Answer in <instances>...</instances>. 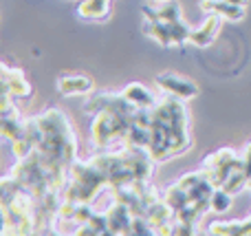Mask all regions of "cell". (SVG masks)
Returning <instances> with one entry per match:
<instances>
[{
    "label": "cell",
    "instance_id": "cell-13",
    "mask_svg": "<svg viewBox=\"0 0 251 236\" xmlns=\"http://www.w3.org/2000/svg\"><path fill=\"white\" fill-rule=\"evenodd\" d=\"M223 188H225L229 194H238V192H243L245 188H249V177L245 175V170L240 168V170L231 172L229 179L223 184Z\"/></svg>",
    "mask_w": 251,
    "mask_h": 236
},
{
    "label": "cell",
    "instance_id": "cell-2",
    "mask_svg": "<svg viewBox=\"0 0 251 236\" xmlns=\"http://www.w3.org/2000/svg\"><path fill=\"white\" fill-rule=\"evenodd\" d=\"M156 84H159V88H163L168 95L176 97V100H183V102L199 95V86H196L192 79L181 78V75H176V73L156 75Z\"/></svg>",
    "mask_w": 251,
    "mask_h": 236
},
{
    "label": "cell",
    "instance_id": "cell-16",
    "mask_svg": "<svg viewBox=\"0 0 251 236\" xmlns=\"http://www.w3.org/2000/svg\"><path fill=\"white\" fill-rule=\"evenodd\" d=\"M231 2H236V4H247V0H231Z\"/></svg>",
    "mask_w": 251,
    "mask_h": 236
},
{
    "label": "cell",
    "instance_id": "cell-5",
    "mask_svg": "<svg viewBox=\"0 0 251 236\" xmlns=\"http://www.w3.org/2000/svg\"><path fill=\"white\" fill-rule=\"evenodd\" d=\"M201 7H203L205 13H216L223 20L238 22L247 16V7H245V4H236V2H231V0H203Z\"/></svg>",
    "mask_w": 251,
    "mask_h": 236
},
{
    "label": "cell",
    "instance_id": "cell-11",
    "mask_svg": "<svg viewBox=\"0 0 251 236\" xmlns=\"http://www.w3.org/2000/svg\"><path fill=\"white\" fill-rule=\"evenodd\" d=\"M77 13L88 20H104L110 13V0H82Z\"/></svg>",
    "mask_w": 251,
    "mask_h": 236
},
{
    "label": "cell",
    "instance_id": "cell-8",
    "mask_svg": "<svg viewBox=\"0 0 251 236\" xmlns=\"http://www.w3.org/2000/svg\"><path fill=\"white\" fill-rule=\"evenodd\" d=\"M209 234L216 236H247L251 234V219L247 221H216L209 225Z\"/></svg>",
    "mask_w": 251,
    "mask_h": 236
},
{
    "label": "cell",
    "instance_id": "cell-1",
    "mask_svg": "<svg viewBox=\"0 0 251 236\" xmlns=\"http://www.w3.org/2000/svg\"><path fill=\"white\" fill-rule=\"evenodd\" d=\"M240 168H243V159L236 157V153L229 148L216 150L214 155L205 157V161H203V172L212 181L214 188H223V184L229 179L231 172L240 170Z\"/></svg>",
    "mask_w": 251,
    "mask_h": 236
},
{
    "label": "cell",
    "instance_id": "cell-7",
    "mask_svg": "<svg viewBox=\"0 0 251 236\" xmlns=\"http://www.w3.org/2000/svg\"><path fill=\"white\" fill-rule=\"evenodd\" d=\"M57 91L62 95H91L93 79L86 75H62L57 79Z\"/></svg>",
    "mask_w": 251,
    "mask_h": 236
},
{
    "label": "cell",
    "instance_id": "cell-6",
    "mask_svg": "<svg viewBox=\"0 0 251 236\" xmlns=\"http://www.w3.org/2000/svg\"><path fill=\"white\" fill-rule=\"evenodd\" d=\"M132 210H130L126 203L115 201L113 208L106 212V219H108V230L110 234H130V225H132Z\"/></svg>",
    "mask_w": 251,
    "mask_h": 236
},
{
    "label": "cell",
    "instance_id": "cell-17",
    "mask_svg": "<svg viewBox=\"0 0 251 236\" xmlns=\"http://www.w3.org/2000/svg\"><path fill=\"white\" fill-rule=\"evenodd\" d=\"M150 2H165V0H150Z\"/></svg>",
    "mask_w": 251,
    "mask_h": 236
},
{
    "label": "cell",
    "instance_id": "cell-4",
    "mask_svg": "<svg viewBox=\"0 0 251 236\" xmlns=\"http://www.w3.org/2000/svg\"><path fill=\"white\" fill-rule=\"evenodd\" d=\"M221 22H223L221 16H216V13H207V18L203 20V25L196 26V29H192L190 42L194 44V47H199V49L209 47V44L216 40L218 31H221Z\"/></svg>",
    "mask_w": 251,
    "mask_h": 236
},
{
    "label": "cell",
    "instance_id": "cell-14",
    "mask_svg": "<svg viewBox=\"0 0 251 236\" xmlns=\"http://www.w3.org/2000/svg\"><path fill=\"white\" fill-rule=\"evenodd\" d=\"M231 197H234V194H229L225 188H214V192H212V210L216 212V214L227 212L231 208Z\"/></svg>",
    "mask_w": 251,
    "mask_h": 236
},
{
    "label": "cell",
    "instance_id": "cell-9",
    "mask_svg": "<svg viewBox=\"0 0 251 236\" xmlns=\"http://www.w3.org/2000/svg\"><path fill=\"white\" fill-rule=\"evenodd\" d=\"M143 31H146L152 40H156L161 47H174L172 33H170V25L165 20H161V18H150V20H146Z\"/></svg>",
    "mask_w": 251,
    "mask_h": 236
},
{
    "label": "cell",
    "instance_id": "cell-15",
    "mask_svg": "<svg viewBox=\"0 0 251 236\" xmlns=\"http://www.w3.org/2000/svg\"><path fill=\"white\" fill-rule=\"evenodd\" d=\"M243 170L245 175L251 179V144L247 146V150H245V159H243Z\"/></svg>",
    "mask_w": 251,
    "mask_h": 236
},
{
    "label": "cell",
    "instance_id": "cell-10",
    "mask_svg": "<svg viewBox=\"0 0 251 236\" xmlns=\"http://www.w3.org/2000/svg\"><path fill=\"white\" fill-rule=\"evenodd\" d=\"M122 95L130 102V104H134V106H143V108H152V106H156L154 95H152V93L148 91L143 84H137V82L128 84V86L124 88Z\"/></svg>",
    "mask_w": 251,
    "mask_h": 236
},
{
    "label": "cell",
    "instance_id": "cell-3",
    "mask_svg": "<svg viewBox=\"0 0 251 236\" xmlns=\"http://www.w3.org/2000/svg\"><path fill=\"white\" fill-rule=\"evenodd\" d=\"M0 69H2V93H9L13 100H26V97H31V84L22 71L9 69L7 64H2Z\"/></svg>",
    "mask_w": 251,
    "mask_h": 236
},
{
    "label": "cell",
    "instance_id": "cell-12",
    "mask_svg": "<svg viewBox=\"0 0 251 236\" xmlns=\"http://www.w3.org/2000/svg\"><path fill=\"white\" fill-rule=\"evenodd\" d=\"M163 199H165V203H168V206H170V210H172L174 214H178V212H181V210H185V208L192 203L190 192H187L185 188H181V185H178V184L170 185V188L165 190Z\"/></svg>",
    "mask_w": 251,
    "mask_h": 236
}]
</instances>
